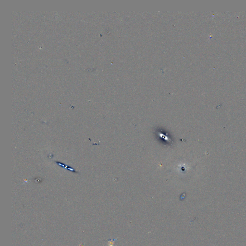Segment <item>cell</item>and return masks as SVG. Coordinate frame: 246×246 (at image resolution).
I'll return each instance as SVG.
<instances>
[{
	"mask_svg": "<svg viewBox=\"0 0 246 246\" xmlns=\"http://www.w3.org/2000/svg\"><path fill=\"white\" fill-rule=\"evenodd\" d=\"M119 239V238H113V239H108V246H114V243H115V242L116 240H117L118 239Z\"/></svg>",
	"mask_w": 246,
	"mask_h": 246,
	"instance_id": "cell-1",
	"label": "cell"
}]
</instances>
